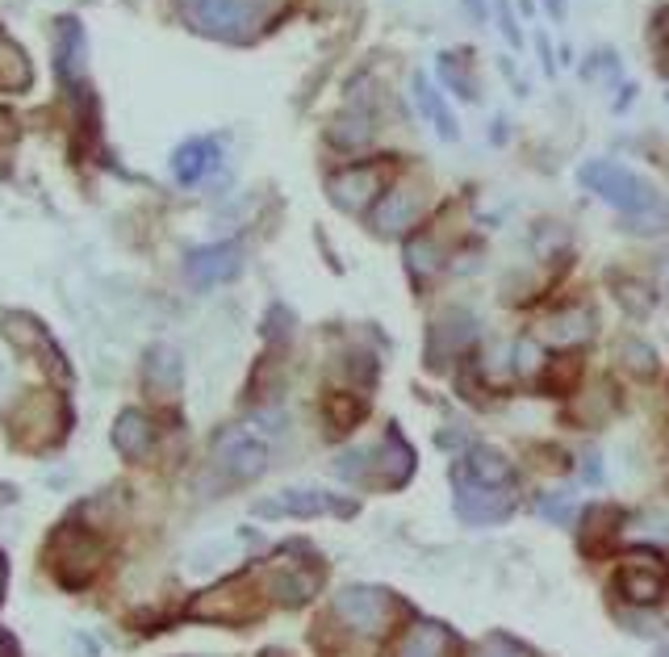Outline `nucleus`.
<instances>
[{
  "mask_svg": "<svg viewBox=\"0 0 669 657\" xmlns=\"http://www.w3.org/2000/svg\"><path fill=\"white\" fill-rule=\"evenodd\" d=\"M595 335H598V319L586 302H581V306L574 302V306L548 314V319L540 323V340L548 347H557V352H574V347L590 344Z\"/></svg>",
  "mask_w": 669,
  "mask_h": 657,
  "instance_id": "11",
  "label": "nucleus"
},
{
  "mask_svg": "<svg viewBox=\"0 0 669 657\" xmlns=\"http://www.w3.org/2000/svg\"><path fill=\"white\" fill-rule=\"evenodd\" d=\"M323 586L318 569L306 566H281L272 574V599L285 603V607H302L306 599H314V590Z\"/></svg>",
  "mask_w": 669,
  "mask_h": 657,
  "instance_id": "17",
  "label": "nucleus"
},
{
  "mask_svg": "<svg viewBox=\"0 0 669 657\" xmlns=\"http://www.w3.org/2000/svg\"><path fill=\"white\" fill-rule=\"evenodd\" d=\"M544 4H548V13H553L557 21L565 18V0H544Z\"/></svg>",
  "mask_w": 669,
  "mask_h": 657,
  "instance_id": "33",
  "label": "nucleus"
},
{
  "mask_svg": "<svg viewBox=\"0 0 669 657\" xmlns=\"http://www.w3.org/2000/svg\"><path fill=\"white\" fill-rule=\"evenodd\" d=\"M456 486H477V491H507L510 486V461L489 448V444H473L453 469Z\"/></svg>",
  "mask_w": 669,
  "mask_h": 657,
  "instance_id": "10",
  "label": "nucleus"
},
{
  "mask_svg": "<svg viewBox=\"0 0 669 657\" xmlns=\"http://www.w3.org/2000/svg\"><path fill=\"white\" fill-rule=\"evenodd\" d=\"M456 640L439 620H415L398 640L394 657H453Z\"/></svg>",
  "mask_w": 669,
  "mask_h": 657,
  "instance_id": "15",
  "label": "nucleus"
},
{
  "mask_svg": "<svg viewBox=\"0 0 669 657\" xmlns=\"http://www.w3.org/2000/svg\"><path fill=\"white\" fill-rule=\"evenodd\" d=\"M456 515L473 528H489L515 515V494L507 491H477V486H456Z\"/></svg>",
  "mask_w": 669,
  "mask_h": 657,
  "instance_id": "12",
  "label": "nucleus"
},
{
  "mask_svg": "<svg viewBox=\"0 0 669 657\" xmlns=\"http://www.w3.org/2000/svg\"><path fill=\"white\" fill-rule=\"evenodd\" d=\"M361 507L352 498H339V494L326 491H281L255 503V515L264 519H276V515H293V519H314V515H356Z\"/></svg>",
  "mask_w": 669,
  "mask_h": 657,
  "instance_id": "6",
  "label": "nucleus"
},
{
  "mask_svg": "<svg viewBox=\"0 0 669 657\" xmlns=\"http://www.w3.org/2000/svg\"><path fill=\"white\" fill-rule=\"evenodd\" d=\"M364 415H368V406L356 394H331L326 398V423H331L335 436H347L352 427H361Z\"/></svg>",
  "mask_w": 669,
  "mask_h": 657,
  "instance_id": "22",
  "label": "nucleus"
},
{
  "mask_svg": "<svg viewBox=\"0 0 669 657\" xmlns=\"http://www.w3.org/2000/svg\"><path fill=\"white\" fill-rule=\"evenodd\" d=\"M581 477L595 486V482H602V465H598V453H586L581 457Z\"/></svg>",
  "mask_w": 669,
  "mask_h": 657,
  "instance_id": "32",
  "label": "nucleus"
},
{
  "mask_svg": "<svg viewBox=\"0 0 669 657\" xmlns=\"http://www.w3.org/2000/svg\"><path fill=\"white\" fill-rule=\"evenodd\" d=\"M486 657H515V654H510L507 645H489V649H486Z\"/></svg>",
  "mask_w": 669,
  "mask_h": 657,
  "instance_id": "34",
  "label": "nucleus"
},
{
  "mask_svg": "<svg viewBox=\"0 0 669 657\" xmlns=\"http://www.w3.org/2000/svg\"><path fill=\"white\" fill-rule=\"evenodd\" d=\"M540 515L548 524H569V519H574V498H569V494H544Z\"/></svg>",
  "mask_w": 669,
  "mask_h": 657,
  "instance_id": "29",
  "label": "nucleus"
},
{
  "mask_svg": "<svg viewBox=\"0 0 669 657\" xmlns=\"http://www.w3.org/2000/svg\"><path fill=\"white\" fill-rule=\"evenodd\" d=\"M439 75H444V84H448L456 97H465V101L477 97V89H473V80H469V55H465V51L439 55Z\"/></svg>",
  "mask_w": 669,
  "mask_h": 657,
  "instance_id": "26",
  "label": "nucleus"
},
{
  "mask_svg": "<svg viewBox=\"0 0 669 657\" xmlns=\"http://www.w3.org/2000/svg\"><path fill=\"white\" fill-rule=\"evenodd\" d=\"M276 0H184V18L197 26L201 34L214 38H252L264 30Z\"/></svg>",
  "mask_w": 669,
  "mask_h": 657,
  "instance_id": "3",
  "label": "nucleus"
},
{
  "mask_svg": "<svg viewBox=\"0 0 669 657\" xmlns=\"http://www.w3.org/2000/svg\"><path fill=\"white\" fill-rule=\"evenodd\" d=\"M264 657H290V654H285V649H268Z\"/></svg>",
  "mask_w": 669,
  "mask_h": 657,
  "instance_id": "35",
  "label": "nucleus"
},
{
  "mask_svg": "<svg viewBox=\"0 0 669 657\" xmlns=\"http://www.w3.org/2000/svg\"><path fill=\"white\" fill-rule=\"evenodd\" d=\"M415 89H418V101H423V110H427V118L435 122V130H439V134H444L448 143H456V139H460V127H456L453 110H448V105H444V101L435 97V89L427 84V80H423V75L415 80Z\"/></svg>",
  "mask_w": 669,
  "mask_h": 657,
  "instance_id": "25",
  "label": "nucleus"
},
{
  "mask_svg": "<svg viewBox=\"0 0 669 657\" xmlns=\"http://www.w3.org/2000/svg\"><path fill=\"white\" fill-rule=\"evenodd\" d=\"M364 139H368V122L364 118H347V122L335 127V143L339 146H364Z\"/></svg>",
  "mask_w": 669,
  "mask_h": 657,
  "instance_id": "30",
  "label": "nucleus"
},
{
  "mask_svg": "<svg viewBox=\"0 0 669 657\" xmlns=\"http://www.w3.org/2000/svg\"><path fill=\"white\" fill-rule=\"evenodd\" d=\"M616 297L624 302V311L636 314V319L652 311V293L645 290V285H636V281H624V276H616Z\"/></svg>",
  "mask_w": 669,
  "mask_h": 657,
  "instance_id": "28",
  "label": "nucleus"
},
{
  "mask_svg": "<svg viewBox=\"0 0 669 657\" xmlns=\"http://www.w3.org/2000/svg\"><path fill=\"white\" fill-rule=\"evenodd\" d=\"M239 269H243V247L239 243H214V247H201L184 260V276L197 290H214V285L235 281Z\"/></svg>",
  "mask_w": 669,
  "mask_h": 657,
  "instance_id": "9",
  "label": "nucleus"
},
{
  "mask_svg": "<svg viewBox=\"0 0 669 657\" xmlns=\"http://www.w3.org/2000/svg\"><path fill=\"white\" fill-rule=\"evenodd\" d=\"M578 181L602 201H611L619 214L628 219V226L640 231V235L669 231V201L652 184L640 181L632 168L611 164V160H590V164L578 168Z\"/></svg>",
  "mask_w": 669,
  "mask_h": 657,
  "instance_id": "1",
  "label": "nucleus"
},
{
  "mask_svg": "<svg viewBox=\"0 0 669 657\" xmlns=\"http://www.w3.org/2000/svg\"><path fill=\"white\" fill-rule=\"evenodd\" d=\"M385 184V168L381 164H356V168H344L339 176H331V201L339 205V210H347V214H361V210H368V205H377L381 201V189Z\"/></svg>",
  "mask_w": 669,
  "mask_h": 657,
  "instance_id": "7",
  "label": "nucleus"
},
{
  "mask_svg": "<svg viewBox=\"0 0 669 657\" xmlns=\"http://www.w3.org/2000/svg\"><path fill=\"white\" fill-rule=\"evenodd\" d=\"M364 465H368V457H364V453H344V457L335 461V474L347 477V482H361Z\"/></svg>",
  "mask_w": 669,
  "mask_h": 657,
  "instance_id": "31",
  "label": "nucleus"
},
{
  "mask_svg": "<svg viewBox=\"0 0 669 657\" xmlns=\"http://www.w3.org/2000/svg\"><path fill=\"white\" fill-rule=\"evenodd\" d=\"M619 524H624V512L619 507H607V503H595V507H586L578 519V540L586 553H598V548H607L616 540Z\"/></svg>",
  "mask_w": 669,
  "mask_h": 657,
  "instance_id": "16",
  "label": "nucleus"
},
{
  "mask_svg": "<svg viewBox=\"0 0 669 657\" xmlns=\"http://www.w3.org/2000/svg\"><path fill=\"white\" fill-rule=\"evenodd\" d=\"M373 465H377V474L385 477V486H389V491L406 486V482H410V474H415V448L402 439V432L394 427V423L385 427V439H381Z\"/></svg>",
  "mask_w": 669,
  "mask_h": 657,
  "instance_id": "14",
  "label": "nucleus"
},
{
  "mask_svg": "<svg viewBox=\"0 0 669 657\" xmlns=\"http://www.w3.org/2000/svg\"><path fill=\"white\" fill-rule=\"evenodd\" d=\"M619 368L628 373V377H636V382H652L657 377V352H652L645 340H624L619 344Z\"/></svg>",
  "mask_w": 669,
  "mask_h": 657,
  "instance_id": "23",
  "label": "nucleus"
},
{
  "mask_svg": "<svg viewBox=\"0 0 669 657\" xmlns=\"http://www.w3.org/2000/svg\"><path fill=\"white\" fill-rule=\"evenodd\" d=\"M657 657H669V645H666V649H661V654H657Z\"/></svg>",
  "mask_w": 669,
  "mask_h": 657,
  "instance_id": "36",
  "label": "nucleus"
},
{
  "mask_svg": "<svg viewBox=\"0 0 669 657\" xmlns=\"http://www.w3.org/2000/svg\"><path fill=\"white\" fill-rule=\"evenodd\" d=\"M285 415L281 411H260L247 423H231L222 427L214 439V461L217 469L235 482H252L268 469L272 461V436H281Z\"/></svg>",
  "mask_w": 669,
  "mask_h": 657,
  "instance_id": "2",
  "label": "nucleus"
},
{
  "mask_svg": "<svg viewBox=\"0 0 669 657\" xmlns=\"http://www.w3.org/2000/svg\"><path fill=\"white\" fill-rule=\"evenodd\" d=\"M616 586L632 607H657L669 590V569L657 553H628L619 562Z\"/></svg>",
  "mask_w": 669,
  "mask_h": 657,
  "instance_id": "5",
  "label": "nucleus"
},
{
  "mask_svg": "<svg viewBox=\"0 0 669 657\" xmlns=\"http://www.w3.org/2000/svg\"><path fill=\"white\" fill-rule=\"evenodd\" d=\"M578 373H581L578 361H574L569 352H561L557 361H548V365L540 368V390L544 394H553V398H565V394L578 390Z\"/></svg>",
  "mask_w": 669,
  "mask_h": 657,
  "instance_id": "21",
  "label": "nucleus"
},
{
  "mask_svg": "<svg viewBox=\"0 0 669 657\" xmlns=\"http://www.w3.org/2000/svg\"><path fill=\"white\" fill-rule=\"evenodd\" d=\"M477 340V323H473L465 311H453L444 314L439 323L432 327V347H427V365L432 368H444L456 361V352H465V347Z\"/></svg>",
  "mask_w": 669,
  "mask_h": 657,
  "instance_id": "13",
  "label": "nucleus"
},
{
  "mask_svg": "<svg viewBox=\"0 0 669 657\" xmlns=\"http://www.w3.org/2000/svg\"><path fill=\"white\" fill-rule=\"evenodd\" d=\"M30 84V63L13 42H0V89L18 92Z\"/></svg>",
  "mask_w": 669,
  "mask_h": 657,
  "instance_id": "27",
  "label": "nucleus"
},
{
  "mask_svg": "<svg viewBox=\"0 0 669 657\" xmlns=\"http://www.w3.org/2000/svg\"><path fill=\"white\" fill-rule=\"evenodd\" d=\"M146 385H151L160 398L181 390V356H176L172 347H151V356H146Z\"/></svg>",
  "mask_w": 669,
  "mask_h": 657,
  "instance_id": "20",
  "label": "nucleus"
},
{
  "mask_svg": "<svg viewBox=\"0 0 669 657\" xmlns=\"http://www.w3.org/2000/svg\"><path fill=\"white\" fill-rule=\"evenodd\" d=\"M217 168V143L214 139H193L172 155V172L181 184H197L201 176H210Z\"/></svg>",
  "mask_w": 669,
  "mask_h": 657,
  "instance_id": "18",
  "label": "nucleus"
},
{
  "mask_svg": "<svg viewBox=\"0 0 669 657\" xmlns=\"http://www.w3.org/2000/svg\"><path fill=\"white\" fill-rule=\"evenodd\" d=\"M151 439H155V432H151V420H146L143 411H126L118 420V427H113V444H118L122 457L143 461L151 453Z\"/></svg>",
  "mask_w": 669,
  "mask_h": 657,
  "instance_id": "19",
  "label": "nucleus"
},
{
  "mask_svg": "<svg viewBox=\"0 0 669 657\" xmlns=\"http://www.w3.org/2000/svg\"><path fill=\"white\" fill-rule=\"evenodd\" d=\"M394 611H398V603L381 586H344L335 599V616L361 637H381L394 620Z\"/></svg>",
  "mask_w": 669,
  "mask_h": 657,
  "instance_id": "4",
  "label": "nucleus"
},
{
  "mask_svg": "<svg viewBox=\"0 0 669 657\" xmlns=\"http://www.w3.org/2000/svg\"><path fill=\"white\" fill-rule=\"evenodd\" d=\"M423 210H427L423 189L394 184V189H385L381 201L373 205V231H381V235H406V231L423 219Z\"/></svg>",
  "mask_w": 669,
  "mask_h": 657,
  "instance_id": "8",
  "label": "nucleus"
},
{
  "mask_svg": "<svg viewBox=\"0 0 669 657\" xmlns=\"http://www.w3.org/2000/svg\"><path fill=\"white\" fill-rule=\"evenodd\" d=\"M439 269H444V256H439L435 239L418 235V239H410V243H406V273L415 276V281H432Z\"/></svg>",
  "mask_w": 669,
  "mask_h": 657,
  "instance_id": "24",
  "label": "nucleus"
}]
</instances>
